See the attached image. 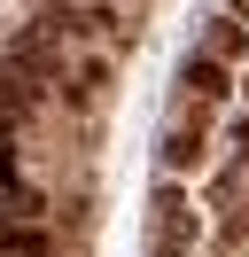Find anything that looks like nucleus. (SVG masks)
Segmentation results:
<instances>
[{
    "label": "nucleus",
    "instance_id": "7",
    "mask_svg": "<svg viewBox=\"0 0 249 257\" xmlns=\"http://www.w3.org/2000/svg\"><path fill=\"white\" fill-rule=\"evenodd\" d=\"M233 16H249V0H233Z\"/></svg>",
    "mask_w": 249,
    "mask_h": 257
},
{
    "label": "nucleus",
    "instance_id": "6",
    "mask_svg": "<svg viewBox=\"0 0 249 257\" xmlns=\"http://www.w3.org/2000/svg\"><path fill=\"white\" fill-rule=\"evenodd\" d=\"M233 156L249 164V117H233Z\"/></svg>",
    "mask_w": 249,
    "mask_h": 257
},
{
    "label": "nucleus",
    "instance_id": "2",
    "mask_svg": "<svg viewBox=\"0 0 249 257\" xmlns=\"http://www.w3.org/2000/svg\"><path fill=\"white\" fill-rule=\"evenodd\" d=\"M156 156H164V172H195V164H202V125H195V117H187V125H171Z\"/></svg>",
    "mask_w": 249,
    "mask_h": 257
},
{
    "label": "nucleus",
    "instance_id": "1",
    "mask_svg": "<svg viewBox=\"0 0 249 257\" xmlns=\"http://www.w3.org/2000/svg\"><path fill=\"white\" fill-rule=\"evenodd\" d=\"M179 86L195 101H226V63H218V55H187V63H179Z\"/></svg>",
    "mask_w": 249,
    "mask_h": 257
},
{
    "label": "nucleus",
    "instance_id": "3",
    "mask_svg": "<svg viewBox=\"0 0 249 257\" xmlns=\"http://www.w3.org/2000/svg\"><path fill=\"white\" fill-rule=\"evenodd\" d=\"M0 249H16V257H47V234H39V226H8V234H0Z\"/></svg>",
    "mask_w": 249,
    "mask_h": 257
},
{
    "label": "nucleus",
    "instance_id": "5",
    "mask_svg": "<svg viewBox=\"0 0 249 257\" xmlns=\"http://www.w3.org/2000/svg\"><path fill=\"white\" fill-rule=\"evenodd\" d=\"M16 117H24V86H16V94H0V141L16 133Z\"/></svg>",
    "mask_w": 249,
    "mask_h": 257
},
{
    "label": "nucleus",
    "instance_id": "4",
    "mask_svg": "<svg viewBox=\"0 0 249 257\" xmlns=\"http://www.w3.org/2000/svg\"><path fill=\"white\" fill-rule=\"evenodd\" d=\"M241 47H249V24H233V16H226V24L210 32V55L226 63V55H241Z\"/></svg>",
    "mask_w": 249,
    "mask_h": 257
}]
</instances>
